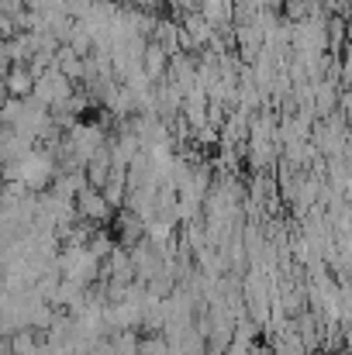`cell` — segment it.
I'll return each mask as SVG.
<instances>
[{
    "label": "cell",
    "instance_id": "6da1fadb",
    "mask_svg": "<svg viewBox=\"0 0 352 355\" xmlns=\"http://www.w3.org/2000/svg\"><path fill=\"white\" fill-rule=\"evenodd\" d=\"M3 176L7 180H21L28 190H35V193H45V190H52V183H56V176H59V159H56V152H49L45 145H35L24 159H17V162H3Z\"/></svg>",
    "mask_w": 352,
    "mask_h": 355
},
{
    "label": "cell",
    "instance_id": "7a4b0ae2",
    "mask_svg": "<svg viewBox=\"0 0 352 355\" xmlns=\"http://www.w3.org/2000/svg\"><path fill=\"white\" fill-rule=\"evenodd\" d=\"M73 94H76V83H73L59 66H49V69L35 80V97H38L42 104H49L52 111H62Z\"/></svg>",
    "mask_w": 352,
    "mask_h": 355
},
{
    "label": "cell",
    "instance_id": "3957f363",
    "mask_svg": "<svg viewBox=\"0 0 352 355\" xmlns=\"http://www.w3.org/2000/svg\"><path fill=\"white\" fill-rule=\"evenodd\" d=\"M76 207H80V218L97 221V225H108L111 214H115V204H111V200L104 197V190H97V187H87V190L76 197Z\"/></svg>",
    "mask_w": 352,
    "mask_h": 355
},
{
    "label": "cell",
    "instance_id": "277c9868",
    "mask_svg": "<svg viewBox=\"0 0 352 355\" xmlns=\"http://www.w3.org/2000/svg\"><path fill=\"white\" fill-rule=\"evenodd\" d=\"M35 73L28 69V66H10L7 69V76H3V83H7V97H31L35 94Z\"/></svg>",
    "mask_w": 352,
    "mask_h": 355
},
{
    "label": "cell",
    "instance_id": "5b68a950",
    "mask_svg": "<svg viewBox=\"0 0 352 355\" xmlns=\"http://www.w3.org/2000/svg\"><path fill=\"white\" fill-rule=\"evenodd\" d=\"M169 52L159 45V42H149V49H145V55H142V66H145V73L159 83V80H166V73H169Z\"/></svg>",
    "mask_w": 352,
    "mask_h": 355
},
{
    "label": "cell",
    "instance_id": "8992f818",
    "mask_svg": "<svg viewBox=\"0 0 352 355\" xmlns=\"http://www.w3.org/2000/svg\"><path fill=\"white\" fill-rule=\"evenodd\" d=\"M90 248H94L101 259H111V252L117 248V241H115V235H111V232H104V225H101V228H97V235L90 238Z\"/></svg>",
    "mask_w": 352,
    "mask_h": 355
}]
</instances>
